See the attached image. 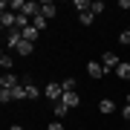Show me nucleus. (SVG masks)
<instances>
[{
  "instance_id": "22",
  "label": "nucleus",
  "mask_w": 130,
  "mask_h": 130,
  "mask_svg": "<svg viewBox=\"0 0 130 130\" xmlns=\"http://www.w3.org/2000/svg\"><path fill=\"white\" fill-rule=\"evenodd\" d=\"M119 43H121V46H127V43H130V32H127V29H124V32H119Z\"/></svg>"
},
{
  "instance_id": "1",
  "label": "nucleus",
  "mask_w": 130,
  "mask_h": 130,
  "mask_svg": "<svg viewBox=\"0 0 130 130\" xmlns=\"http://www.w3.org/2000/svg\"><path fill=\"white\" fill-rule=\"evenodd\" d=\"M43 95H46L52 104L61 101V98H64V87H61V81H49L46 87H43Z\"/></svg>"
},
{
  "instance_id": "19",
  "label": "nucleus",
  "mask_w": 130,
  "mask_h": 130,
  "mask_svg": "<svg viewBox=\"0 0 130 130\" xmlns=\"http://www.w3.org/2000/svg\"><path fill=\"white\" fill-rule=\"evenodd\" d=\"M61 87H64V93H75V78H64Z\"/></svg>"
},
{
  "instance_id": "21",
  "label": "nucleus",
  "mask_w": 130,
  "mask_h": 130,
  "mask_svg": "<svg viewBox=\"0 0 130 130\" xmlns=\"http://www.w3.org/2000/svg\"><path fill=\"white\" fill-rule=\"evenodd\" d=\"M0 101H3V104H9V101H14L12 90H0Z\"/></svg>"
},
{
  "instance_id": "4",
  "label": "nucleus",
  "mask_w": 130,
  "mask_h": 130,
  "mask_svg": "<svg viewBox=\"0 0 130 130\" xmlns=\"http://www.w3.org/2000/svg\"><path fill=\"white\" fill-rule=\"evenodd\" d=\"M23 41V32L20 29H9L6 32V46H12V49H18V43Z\"/></svg>"
},
{
  "instance_id": "26",
  "label": "nucleus",
  "mask_w": 130,
  "mask_h": 130,
  "mask_svg": "<svg viewBox=\"0 0 130 130\" xmlns=\"http://www.w3.org/2000/svg\"><path fill=\"white\" fill-rule=\"evenodd\" d=\"M124 101H127V104H130V93H127V98H124Z\"/></svg>"
},
{
  "instance_id": "7",
  "label": "nucleus",
  "mask_w": 130,
  "mask_h": 130,
  "mask_svg": "<svg viewBox=\"0 0 130 130\" xmlns=\"http://www.w3.org/2000/svg\"><path fill=\"white\" fill-rule=\"evenodd\" d=\"M116 78H121V81H130V64H127V61H121V64L116 67Z\"/></svg>"
},
{
  "instance_id": "10",
  "label": "nucleus",
  "mask_w": 130,
  "mask_h": 130,
  "mask_svg": "<svg viewBox=\"0 0 130 130\" xmlns=\"http://www.w3.org/2000/svg\"><path fill=\"white\" fill-rule=\"evenodd\" d=\"M23 87H26V98H29V101H35V98H41V90H38V87H35L32 81H23Z\"/></svg>"
},
{
  "instance_id": "15",
  "label": "nucleus",
  "mask_w": 130,
  "mask_h": 130,
  "mask_svg": "<svg viewBox=\"0 0 130 130\" xmlns=\"http://www.w3.org/2000/svg\"><path fill=\"white\" fill-rule=\"evenodd\" d=\"M46 23H49V20L43 18V14H38V18H32V26L38 29V32H43V29H46Z\"/></svg>"
},
{
  "instance_id": "25",
  "label": "nucleus",
  "mask_w": 130,
  "mask_h": 130,
  "mask_svg": "<svg viewBox=\"0 0 130 130\" xmlns=\"http://www.w3.org/2000/svg\"><path fill=\"white\" fill-rule=\"evenodd\" d=\"M9 130H23V127H20V124H9Z\"/></svg>"
},
{
  "instance_id": "14",
  "label": "nucleus",
  "mask_w": 130,
  "mask_h": 130,
  "mask_svg": "<svg viewBox=\"0 0 130 130\" xmlns=\"http://www.w3.org/2000/svg\"><path fill=\"white\" fill-rule=\"evenodd\" d=\"M38 35H41V32H38L35 26H29V29H23V41H29V43H35V41H38Z\"/></svg>"
},
{
  "instance_id": "9",
  "label": "nucleus",
  "mask_w": 130,
  "mask_h": 130,
  "mask_svg": "<svg viewBox=\"0 0 130 130\" xmlns=\"http://www.w3.org/2000/svg\"><path fill=\"white\" fill-rule=\"evenodd\" d=\"M14 52H18V55H26V58H29V55L35 52V43H29V41H20V43H18V49H14Z\"/></svg>"
},
{
  "instance_id": "8",
  "label": "nucleus",
  "mask_w": 130,
  "mask_h": 130,
  "mask_svg": "<svg viewBox=\"0 0 130 130\" xmlns=\"http://www.w3.org/2000/svg\"><path fill=\"white\" fill-rule=\"evenodd\" d=\"M113 110H116V101H110V98H101V101H98V113H104V116H110Z\"/></svg>"
},
{
  "instance_id": "17",
  "label": "nucleus",
  "mask_w": 130,
  "mask_h": 130,
  "mask_svg": "<svg viewBox=\"0 0 130 130\" xmlns=\"http://www.w3.org/2000/svg\"><path fill=\"white\" fill-rule=\"evenodd\" d=\"M12 95H14V101H23V98H26V87H23V84H20V87H14Z\"/></svg>"
},
{
  "instance_id": "2",
  "label": "nucleus",
  "mask_w": 130,
  "mask_h": 130,
  "mask_svg": "<svg viewBox=\"0 0 130 130\" xmlns=\"http://www.w3.org/2000/svg\"><path fill=\"white\" fill-rule=\"evenodd\" d=\"M23 84V78H18L14 72H3V78H0V90H14Z\"/></svg>"
},
{
  "instance_id": "16",
  "label": "nucleus",
  "mask_w": 130,
  "mask_h": 130,
  "mask_svg": "<svg viewBox=\"0 0 130 130\" xmlns=\"http://www.w3.org/2000/svg\"><path fill=\"white\" fill-rule=\"evenodd\" d=\"M0 67H3V72H12V55H0Z\"/></svg>"
},
{
  "instance_id": "13",
  "label": "nucleus",
  "mask_w": 130,
  "mask_h": 130,
  "mask_svg": "<svg viewBox=\"0 0 130 130\" xmlns=\"http://www.w3.org/2000/svg\"><path fill=\"white\" fill-rule=\"evenodd\" d=\"M75 12H78V14H84V12H90V9H93V0H75Z\"/></svg>"
},
{
  "instance_id": "20",
  "label": "nucleus",
  "mask_w": 130,
  "mask_h": 130,
  "mask_svg": "<svg viewBox=\"0 0 130 130\" xmlns=\"http://www.w3.org/2000/svg\"><path fill=\"white\" fill-rule=\"evenodd\" d=\"M90 12H93L95 18H98V14L104 12V0H93V9H90Z\"/></svg>"
},
{
  "instance_id": "3",
  "label": "nucleus",
  "mask_w": 130,
  "mask_h": 130,
  "mask_svg": "<svg viewBox=\"0 0 130 130\" xmlns=\"http://www.w3.org/2000/svg\"><path fill=\"white\" fill-rule=\"evenodd\" d=\"M119 64H121V61H119L116 52H104V55H101V67H104L107 72H116V67H119Z\"/></svg>"
},
{
  "instance_id": "11",
  "label": "nucleus",
  "mask_w": 130,
  "mask_h": 130,
  "mask_svg": "<svg viewBox=\"0 0 130 130\" xmlns=\"http://www.w3.org/2000/svg\"><path fill=\"white\" fill-rule=\"evenodd\" d=\"M52 113H55V119H64L67 113H70V107H67L64 101H55V104H52Z\"/></svg>"
},
{
  "instance_id": "27",
  "label": "nucleus",
  "mask_w": 130,
  "mask_h": 130,
  "mask_svg": "<svg viewBox=\"0 0 130 130\" xmlns=\"http://www.w3.org/2000/svg\"><path fill=\"white\" fill-rule=\"evenodd\" d=\"M78 130H87V127H78Z\"/></svg>"
},
{
  "instance_id": "6",
  "label": "nucleus",
  "mask_w": 130,
  "mask_h": 130,
  "mask_svg": "<svg viewBox=\"0 0 130 130\" xmlns=\"http://www.w3.org/2000/svg\"><path fill=\"white\" fill-rule=\"evenodd\" d=\"M61 101L70 107V110H75V107L81 104V98H78V93H64V98H61Z\"/></svg>"
},
{
  "instance_id": "23",
  "label": "nucleus",
  "mask_w": 130,
  "mask_h": 130,
  "mask_svg": "<svg viewBox=\"0 0 130 130\" xmlns=\"http://www.w3.org/2000/svg\"><path fill=\"white\" fill-rule=\"evenodd\" d=\"M46 130H64V124H61V121H55V124H49Z\"/></svg>"
},
{
  "instance_id": "18",
  "label": "nucleus",
  "mask_w": 130,
  "mask_h": 130,
  "mask_svg": "<svg viewBox=\"0 0 130 130\" xmlns=\"http://www.w3.org/2000/svg\"><path fill=\"white\" fill-rule=\"evenodd\" d=\"M78 20H81V26H90V23L95 20V14H93V12H84V14H78Z\"/></svg>"
},
{
  "instance_id": "24",
  "label": "nucleus",
  "mask_w": 130,
  "mask_h": 130,
  "mask_svg": "<svg viewBox=\"0 0 130 130\" xmlns=\"http://www.w3.org/2000/svg\"><path fill=\"white\" fill-rule=\"evenodd\" d=\"M121 113H124V119L130 121V104H124V110H121Z\"/></svg>"
},
{
  "instance_id": "5",
  "label": "nucleus",
  "mask_w": 130,
  "mask_h": 130,
  "mask_svg": "<svg viewBox=\"0 0 130 130\" xmlns=\"http://www.w3.org/2000/svg\"><path fill=\"white\" fill-rule=\"evenodd\" d=\"M87 75H90V78H104L107 70L98 64V61H90V64H87Z\"/></svg>"
},
{
  "instance_id": "28",
  "label": "nucleus",
  "mask_w": 130,
  "mask_h": 130,
  "mask_svg": "<svg viewBox=\"0 0 130 130\" xmlns=\"http://www.w3.org/2000/svg\"><path fill=\"white\" fill-rule=\"evenodd\" d=\"M127 32H130V26H127Z\"/></svg>"
},
{
  "instance_id": "12",
  "label": "nucleus",
  "mask_w": 130,
  "mask_h": 130,
  "mask_svg": "<svg viewBox=\"0 0 130 130\" xmlns=\"http://www.w3.org/2000/svg\"><path fill=\"white\" fill-rule=\"evenodd\" d=\"M41 14H43L46 20H52V18H55V3H49V0H46V3H41Z\"/></svg>"
}]
</instances>
